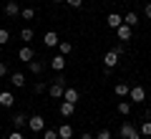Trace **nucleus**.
Instances as JSON below:
<instances>
[{
	"instance_id": "nucleus-20",
	"label": "nucleus",
	"mask_w": 151,
	"mask_h": 139,
	"mask_svg": "<svg viewBox=\"0 0 151 139\" xmlns=\"http://www.w3.org/2000/svg\"><path fill=\"white\" fill-rule=\"evenodd\" d=\"M124 23H126V25H131V28H136V25H139V15H136V13H126Z\"/></svg>"
},
{
	"instance_id": "nucleus-8",
	"label": "nucleus",
	"mask_w": 151,
	"mask_h": 139,
	"mask_svg": "<svg viewBox=\"0 0 151 139\" xmlns=\"http://www.w3.org/2000/svg\"><path fill=\"white\" fill-rule=\"evenodd\" d=\"M121 23H124V15H119V13H108L106 15V25L111 28V31H116Z\"/></svg>"
},
{
	"instance_id": "nucleus-15",
	"label": "nucleus",
	"mask_w": 151,
	"mask_h": 139,
	"mask_svg": "<svg viewBox=\"0 0 151 139\" xmlns=\"http://www.w3.org/2000/svg\"><path fill=\"white\" fill-rule=\"evenodd\" d=\"M58 111H60V116H70V114L76 111V104H70V101H60Z\"/></svg>"
},
{
	"instance_id": "nucleus-33",
	"label": "nucleus",
	"mask_w": 151,
	"mask_h": 139,
	"mask_svg": "<svg viewBox=\"0 0 151 139\" xmlns=\"http://www.w3.org/2000/svg\"><path fill=\"white\" fill-rule=\"evenodd\" d=\"M81 139H96V137H93L91 132H83V134H81Z\"/></svg>"
},
{
	"instance_id": "nucleus-27",
	"label": "nucleus",
	"mask_w": 151,
	"mask_h": 139,
	"mask_svg": "<svg viewBox=\"0 0 151 139\" xmlns=\"http://www.w3.org/2000/svg\"><path fill=\"white\" fill-rule=\"evenodd\" d=\"M43 139H58V129H43Z\"/></svg>"
},
{
	"instance_id": "nucleus-21",
	"label": "nucleus",
	"mask_w": 151,
	"mask_h": 139,
	"mask_svg": "<svg viewBox=\"0 0 151 139\" xmlns=\"http://www.w3.org/2000/svg\"><path fill=\"white\" fill-rule=\"evenodd\" d=\"M20 18L23 20H33L35 18V8H20Z\"/></svg>"
},
{
	"instance_id": "nucleus-36",
	"label": "nucleus",
	"mask_w": 151,
	"mask_h": 139,
	"mask_svg": "<svg viewBox=\"0 0 151 139\" xmlns=\"http://www.w3.org/2000/svg\"><path fill=\"white\" fill-rule=\"evenodd\" d=\"M0 56H3V46H0Z\"/></svg>"
},
{
	"instance_id": "nucleus-1",
	"label": "nucleus",
	"mask_w": 151,
	"mask_h": 139,
	"mask_svg": "<svg viewBox=\"0 0 151 139\" xmlns=\"http://www.w3.org/2000/svg\"><path fill=\"white\" fill-rule=\"evenodd\" d=\"M28 129H30L33 134H40L45 129V119L40 116V114H33V116H28Z\"/></svg>"
},
{
	"instance_id": "nucleus-12",
	"label": "nucleus",
	"mask_w": 151,
	"mask_h": 139,
	"mask_svg": "<svg viewBox=\"0 0 151 139\" xmlns=\"http://www.w3.org/2000/svg\"><path fill=\"white\" fill-rule=\"evenodd\" d=\"M60 101L78 104V91H76V89H70V86H65V91H63V99H60Z\"/></svg>"
},
{
	"instance_id": "nucleus-26",
	"label": "nucleus",
	"mask_w": 151,
	"mask_h": 139,
	"mask_svg": "<svg viewBox=\"0 0 151 139\" xmlns=\"http://www.w3.org/2000/svg\"><path fill=\"white\" fill-rule=\"evenodd\" d=\"M8 41H10V31L8 28H0V46H5Z\"/></svg>"
},
{
	"instance_id": "nucleus-7",
	"label": "nucleus",
	"mask_w": 151,
	"mask_h": 139,
	"mask_svg": "<svg viewBox=\"0 0 151 139\" xmlns=\"http://www.w3.org/2000/svg\"><path fill=\"white\" fill-rule=\"evenodd\" d=\"M58 43H60V38H58V33H55V31H48L43 36V46H45V48H55Z\"/></svg>"
},
{
	"instance_id": "nucleus-11",
	"label": "nucleus",
	"mask_w": 151,
	"mask_h": 139,
	"mask_svg": "<svg viewBox=\"0 0 151 139\" xmlns=\"http://www.w3.org/2000/svg\"><path fill=\"white\" fill-rule=\"evenodd\" d=\"M28 71H30V74H35V76H40L45 71V63L43 61H38V58H33L30 63H28Z\"/></svg>"
},
{
	"instance_id": "nucleus-35",
	"label": "nucleus",
	"mask_w": 151,
	"mask_h": 139,
	"mask_svg": "<svg viewBox=\"0 0 151 139\" xmlns=\"http://www.w3.org/2000/svg\"><path fill=\"white\" fill-rule=\"evenodd\" d=\"M53 3H65V0H53Z\"/></svg>"
},
{
	"instance_id": "nucleus-16",
	"label": "nucleus",
	"mask_w": 151,
	"mask_h": 139,
	"mask_svg": "<svg viewBox=\"0 0 151 139\" xmlns=\"http://www.w3.org/2000/svg\"><path fill=\"white\" fill-rule=\"evenodd\" d=\"M10 122H13V129H23V127H28V116H25V114H15Z\"/></svg>"
},
{
	"instance_id": "nucleus-19",
	"label": "nucleus",
	"mask_w": 151,
	"mask_h": 139,
	"mask_svg": "<svg viewBox=\"0 0 151 139\" xmlns=\"http://www.w3.org/2000/svg\"><path fill=\"white\" fill-rule=\"evenodd\" d=\"M116 111H119L121 116H129L131 114V101H119L116 104Z\"/></svg>"
},
{
	"instance_id": "nucleus-22",
	"label": "nucleus",
	"mask_w": 151,
	"mask_h": 139,
	"mask_svg": "<svg viewBox=\"0 0 151 139\" xmlns=\"http://www.w3.org/2000/svg\"><path fill=\"white\" fill-rule=\"evenodd\" d=\"M33 38H35V33H33V28H23V31H20V41H25V43H30Z\"/></svg>"
},
{
	"instance_id": "nucleus-3",
	"label": "nucleus",
	"mask_w": 151,
	"mask_h": 139,
	"mask_svg": "<svg viewBox=\"0 0 151 139\" xmlns=\"http://www.w3.org/2000/svg\"><path fill=\"white\" fill-rule=\"evenodd\" d=\"M131 36H134V28L131 25H126V23H121L119 28H116V38H119V41H131Z\"/></svg>"
},
{
	"instance_id": "nucleus-25",
	"label": "nucleus",
	"mask_w": 151,
	"mask_h": 139,
	"mask_svg": "<svg viewBox=\"0 0 151 139\" xmlns=\"http://www.w3.org/2000/svg\"><path fill=\"white\" fill-rule=\"evenodd\" d=\"M139 134H141V137H151V122H149V119H146V122L141 124V129H139Z\"/></svg>"
},
{
	"instance_id": "nucleus-34",
	"label": "nucleus",
	"mask_w": 151,
	"mask_h": 139,
	"mask_svg": "<svg viewBox=\"0 0 151 139\" xmlns=\"http://www.w3.org/2000/svg\"><path fill=\"white\" fill-rule=\"evenodd\" d=\"M129 139H141V134H139V132H134V134H131Z\"/></svg>"
},
{
	"instance_id": "nucleus-32",
	"label": "nucleus",
	"mask_w": 151,
	"mask_h": 139,
	"mask_svg": "<svg viewBox=\"0 0 151 139\" xmlns=\"http://www.w3.org/2000/svg\"><path fill=\"white\" fill-rule=\"evenodd\" d=\"M144 15L151 20V3H146V8H144Z\"/></svg>"
},
{
	"instance_id": "nucleus-24",
	"label": "nucleus",
	"mask_w": 151,
	"mask_h": 139,
	"mask_svg": "<svg viewBox=\"0 0 151 139\" xmlns=\"http://www.w3.org/2000/svg\"><path fill=\"white\" fill-rule=\"evenodd\" d=\"M48 91V84L45 81H35V86H33V94H45Z\"/></svg>"
},
{
	"instance_id": "nucleus-13",
	"label": "nucleus",
	"mask_w": 151,
	"mask_h": 139,
	"mask_svg": "<svg viewBox=\"0 0 151 139\" xmlns=\"http://www.w3.org/2000/svg\"><path fill=\"white\" fill-rule=\"evenodd\" d=\"M129 91H131V86L126 84V81H119V84H116V96H119V99H126V96H129Z\"/></svg>"
},
{
	"instance_id": "nucleus-6",
	"label": "nucleus",
	"mask_w": 151,
	"mask_h": 139,
	"mask_svg": "<svg viewBox=\"0 0 151 139\" xmlns=\"http://www.w3.org/2000/svg\"><path fill=\"white\" fill-rule=\"evenodd\" d=\"M3 13H5L8 18L20 15V5H18V0H8V3H5V8H3Z\"/></svg>"
},
{
	"instance_id": "nucleus-4",
	"label": "nucleus",
	"mask_w": 151,
	"mask_h": 139,
	"mask_svg": "<svg viewBox=\"0 0 151 139\" xmlns=\"http://www.w3.org/2000/svg\"><path fill=\"white\" fill-rule=\"evenodd\" d=\"M65 63H68V61H65V56H63V53L53 56V58L48 61V66H50V68H53V71H58V74H60V71L65 68Z\"/></svg>"
},
{
	"instance_id": "nucleus-31",
	"label": "nucleus",
	"mask_w": 151,
	"mask_h": 139,
	"mask_svg": "<svg viewBox=\"0 0 151 139\" xmlns=\"http://www.w3.org/2000/svg\"><path fill=\"white\" fill-rule=\"evenodd\" d=\"M65 3H68V5H70V8H76V10H78V8H81V5H83V0H65Z\"/></svg>"
},
{
	"instance_id": "nucleus-23",
	"label": "nucleus",
	"mask_w": 151,
	"mask_h": 139,
	"mask_svg": "<svg viewBox=\"0 0 151 139\" xmlns=\"http://www.w3.org/2000/svg\"><path fill=\"white\" fill-rule=\"evenodd\" d=\"M58 51H60L63 56H68L70 51H73V43H68V41H60V43H58Z\"/></svg>"
},
{
	"instance_id": "nucleus-17",
	"label": "nucleus",
	"mask_w": 151,
	"mask_h": 139,
	"mask_svg": "<svg viewBox=\"0 0 151 139\" xmlns=\"http://www.w3.org/2000/svg\"><path fill=\"white\" fill-rule=\"evenodd\" d=\"M58 139H73V129H70V124H60V127H58Z\"/></svg>"
},
{
	"instance_id": "nucleus-29",
	"label": "nucleus",
	"mask_w": 151,
	"mask_h": 139,
	"mask_svg": "<svg viewBox=\"0 0 151 139\" xmlns=\"http://www.w3.org/2000/svg\"><path fill=\"white\" fill-rule=\"evenodd\" d=\"M8 74H10V68H8V63H5V61H0V79H5Z\"/></svg>"
},
{
	"instance_id": "nucleus-28",
	"label": "nucleus",
	"mask_w": 151,
	"mask_h": 139,
	"mask_svg": "<svg viewBox=\"0 0 151 139\" xmlns=\"http://www.w3.org/2000/svg\"><path fill=\"white\" fill-rule=\"evenodd\" d=\"M96 139H113V134H111V129H101L96 134Z\"/></svg>"
},
{
	"instance_id": "nucleus-18",
	"label": "nucleus",
	"mask_w": 151,
	"mask_h": 139,
	"mask_svg": "<svg viewBox=\"0 0 151 139\" xmlns=\"http://www.w3.org/2000/svg\"><path fill=\"white\" fill-rule=\"evenodd\" d=\"M134 132H136V129H134V124H131V122H126L124 127H121L119 137H121V139H129V137H131V134H134Z\"/></svg>"
},
{
	"instance_id": "nucleus-5",
	"label": "nucleus",
	"mask_w": 151,
	"mask_h": 139,
	"mask_svg": "<svg viewBox=\"0 0 151 139\" xmlns=\"http://www.w3.org/2000/svg\"><path fill=\"white\" fill-rule=\"evenodd\" d=\"M119 61H121V56L116 53V51H108V53L103 56V66H106V68H116Z\"/></svg>"
},
{
	"instance_id": "nucleus-9",
	"label": "nucleus",
	"mask_w": 151,
	"mask_h": 139,
	"mask_svg": "<svg viewBox=\"0 0 151 139\" xmlns=\"http://www.w3.org/2000/svg\"><path fill=\"white\" fill-rule=\"evenodd\" d=\"M18 58H20V61H25V63H30V61L35 58V51H33L30 46H23V48L18 51Z\"/></svg>"
},
{
	"instance_id": "nucleus-10",
	"label": "nucleus",
	"mask_w": 151,
	"mask_h": 139,
	"mask_svg": "<svg viewBox=\"0 0 151 139\" xmlns=\"http://www.w3.org/2000/svg\"><path fill=\"white\" fill-rule=\"evenodd\" d=\"M13 104H15V96H13L10 91H0V106H3V109H10Z\"/></svg>"
},
{
	"instance_id": "nucleus-2",
	"label": "nucleus",
	"mask_w": 151,
	"mask_h": 139,
	"mask_svg": "<svg viewBox=\"0 0 151 139\" xmlns=\"http://www.w3.org/2000/svg\"><path fill=\"white\" fill-rule=\"evenodd\" d=\"M129 99H131V101H136V104L146 101V89H144V86H131V91H129Z\"/></svg>"
},
{
	"instance_id": "nucleus-14",
	"label": "nucleus",
	"mask_w": 151,
	"mask_h": 139,
	"mask_svg": "<svg viewBox=\"0 0 151 139\" xmlns=\"http://www.w3.org/2000/svg\"><path fill=\"white\" fill-rule=\"evenodd\" d=\"M10 84L15 86V89H23V86H25V76H23L20 71H15V74H10Z\"/></svg>"
},
{
	"instance_id": "nucleus-30",
	"label": "nucleus",
	"mask_w": 151,
	"mask_h": 139,
	"mask_svg": "<svg viewBox=\"0 0 151 139\" xmlns=\"http://www.w3.org/2000/svg\"><path fill=\"white\" fill-rule=\"evenodd\" d=\"M8 139H25V137H23V132H20V129H13Z\"/></svg>"
}]
</instances>
